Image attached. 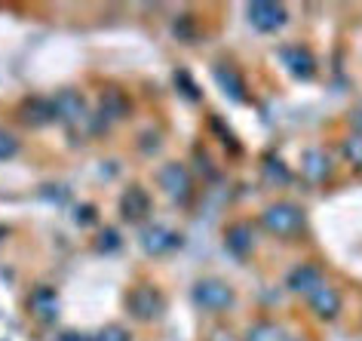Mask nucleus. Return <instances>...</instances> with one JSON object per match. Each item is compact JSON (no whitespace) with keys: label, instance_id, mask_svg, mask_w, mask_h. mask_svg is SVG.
Listing matches in <instances>:
<instances>
[{"label":"nucleus","instance_id":"nucleus-17","mask_svg":"<svg viewBox=\"0 0 362 341\" xmlns=\"http://www.w3.org/2000/svg\"><path fill=\"white\" fill-rule=\"evenodd\" d=\"M56 117V105L52 102H40V98H31L28 105H25V120L34 123V127H40V123H49Z\"/></svg>","mask_w":362,"mask_h":341},{"label":"nucleus","instance_id":"nucleus-24","mask_svg":"<svg viewBox=\"0 0 362 341\" xmlns=\"http://www.w3.org/2000/svg\"><path fill=\"white\" fill-rule=\"evenodd\" d=\"M62 341H86V335H80V332H68V335H62Z\"/></svg>","mask_w":362,"mask_h":341},{"label":"nucleus","instance_id":"nucleus-10","mask_svg":"<svg viewBox=\"0 0 362 341\" xmlns=\"http://www.w3.org/2000/svg\"><path fill=\"white\" fill-rule=\"evenodd\" d=\"M52 105H56V117H62V120H68V123L86 120V105H83V98H80L74 89H65V93H59Z\"/></svg>","mask_w":362,"mask_h":341},{"label":"nucleus","instance_id":"nucleus-5","mask_svg":"<svg viewBox=\"0 0 362 341\" xmlns=\"http://www.w3.org/2000/svg\"><path fill=\"white\" fill-rule=\"evenodd\" d=\"M246 16H249V22H252V28H258V31H279L286 25V10H283V4H270V0H255V4H249L246 6Z\"/></svg>","mask_w":362,"mask_h":341},{"label":"nucleus","instance_id":"nucleus-22","mask_svg":"<svg viewBox=\"0 0 362 341\" xmlns=\"http://www.w3.org/2000/svg\"><path fill=\"white\" fill-rule=\"evenodd\" d=\"M117 246H120V240H117V231L114 228H105L102 237H98V249H102V253H111V249H117Z\"/></svg>","mask_w":362,"mask_h":341},{"label":"nucleus","instance_id":"nucleus-9","mask_svg":"<svg viewBox=\"0 0 362 341\" xmlns=\"http://www.w3.org/2000/svg\"><path fill=\"white\" fill-rule=\"evenodd\" d=\"M322 286V271L316 265H298L292 274H288V289L292 292H304L310 295Z\"/></svg>","mask_w":362,"mask_h":341},{"label":"nucleus","instance_id":"nucleus-3","mask_svg":"<svg viewBox=\"0 0 362 341\" xmlns=\"http://www.w3.org/2000/svg\"><path fill=\"white\" fill-rule=\"evenodd\" d=\"M126 308L139 320H157L166 311V301H163L160 289H153V286H135L129 299H126Z\"/></svg>","mask_w":362,"mask_h":341},{"label":"nucleus","instance_id":"nucleus-14","mask_svg":"<svg viewBox=\"0 0 362 341\" xmlns=\"http://www.w3.org/2000/svg\"><path fill=\"white\" fill-rule=\"evenodd\" d=\"M126 114H129V102H126V96L120 89H107V93H102V117L120 120Z\"/></svg>","mask_w":362,"mask_h":341},{"label":"nucleus","instance_id":"nucleus-16","mask_svg":"<svg viewBox=\"0 0 362 341\" xmlns=\"http://www.w3.org/2000/svg\"><path fill=\"white\" fill-rule=\"evenodd\" d=\"M215 80H218L221 89H224V93H228L230 98H237V102L243 98V77H240L233 68L218 65V68H215Z\"/></svg>","mask_w":362,"mask_h":341},{"label":"nucleus","instance_id":"nucleus-12","mask_svg":"<svg viewBox=\"0 0 362 341\" xmlns=\"http://www.w3.org/2000/svg\"><path fill=\"white\" fill-rule=\"evenodd\" d=\"M301 173H304V178L307 182H313V185H320V182H325V178L332 175V160L322 154V151H307L304 154V160H301Z\"/></svg>","mask_w":362,"mask_h":341},{"label":"nucleus","instance_id":"nucleus-15","mask_svg":"<svg viewBox=\"0 0 362 341\" xmlns=\"http://www.w3.org/2000/svg\"><path fill=\"white\" fill-rule=\"evenodd\" d=\"M283 59H286V65L292 68V74H298V77H310L313 74V56L304 47L283 50Z\"/></svg>","mask_w":362,"mask_h":341},{"label":"nucleus","instance_id":"nucleus-19","mask_svg":"<svg viewBox=\"0 0 362 341\" xmlns=\"http://www.w3.org/2000/svg\"><path fill=\"white\" fill-rule=\"evenodd\" d=\"M276 335H279L276 326H270V323H258V326L249 329L246 341H276Z\"/></svg>","mask_w":362,"mask_h":341},{"label":"nucleus","instance_id":"nucleus-18","mask_svg":"<svg viewBox=\"0 0 362 341\" xmlns=\"http://www.w3.org/2000/svg\"><path fill=\"white\" fill-rule=\"evenodd\" d=\"M344 157H347L356 169H362V132H356V136H350L344 141Z\"/></svg>","mask_w":362,"mask_h":341},{"label":"nucleus","instance_id":"nucleus-4","mask_svg":"<svg viewBox=\"0 0 362 341\" xmlns=\"http://www.w3.org/2000/svg\"><path fill=\"white\" fill-rule=\"evenodd\" d=\"M160 187L166 191L175 203H187L194 194V182H191V173H187L181 163H166L160 169Z\"/></svg>","mask_w":362,"mask_h":341},{"label":"nucleus","instance_id":"nucleus-11","mask_svg":"<svg viewBox=\"0 0 362 341\" xmlns=\"http://www.w3.org/2000/svg\"><path fill=\"white\" fill-rule=\"evenodd\" d=\"M28 308H31V313H34V317H37L40 323H52V320H56V311H59V299H56V292H52V289L40 286V289L31 292Z\"/></svg>","mask_w":362,"mask_h":341},{"label":"nucleus","instance_id":"nucleus-20","mask_svg":"<svg viewBox=\"0 0 362 341\" xmlns=\"http://www.w3.org/2000/svg\"><path fill=\"white\" fill-rule=\"evenodd\" d=\"M95 341H129V332H126L123 326H117V323H111V326H105L102 332H98Z\"/></svg>","mask_w":362,"mask_h":341},{"label":"nucleus","instance_id":"nucleus-1","mask_svg":"<svg viewBox=\"0 0 362 341\" xmlns=\"http://www.w3.org/2000/svg\"><path fill=\"white\" fill-rule=\"evenodd\" d=\"M261 221H264V228L270 231V234L292 237V234H298V231L304 228V212L298 209L295 203H274V206H267L264 209Z\"/></svg>","mask_w":362,"mask_h":341},{"label":"nucleus","instance_id":"nucleus-6","mask_svg":"<svg viewBox=\"0 0 362 341\" xmlns=\"http://www.w3.org/2000/svg\"><path fill=\"white\" fill-rule=\"evenodd\" d=\"M178 246H181V237L172 234V231H166V228H160V224L141 231V249L144 253H151V255H163V253L178 249Z\"/></svg>","mask_w":362,"mask_h":341},{"label":"nucleus","instance_id":"nucleus-7","mask_svg":"<svg viewBox=\"0 0 362 341\" xmlns=\"http://www.w3.org/2000/svg\"><path fill=\"white\" fill-rule=\"evenodd\" d=\"M307 301H310V311L322 320H334L341 313V292L332 289V286H325V283L316 292L307 295Z\"/></svg>","mask_w":362,"mask_h":341},{"label":"nucleus","instance_id":"nucleus-13","mask_svg":"<svg viewBox=\"0 0 362 341\" xmlns=\"http://www.w3.org/2000/svg\"><path fill=\"white\" fill-rule=\"evenodd\" d=\"M224 243H228V249L233 255H246L249 249H252V231H249V224H230L228 231H224Z\"/></svg>","mask_w":362,"mask_h":341},{"label":"nucleus","instance_id":"nucleus-2","mask_svg":"<svg viewBox=\"0 0 362 341\" xmlns=\"http://www.w3.org/2000/svg\"><path fill=\"white\" fill-rule=\"evenodd\" d=\"M194 301L200 304L203 311H228L233 304V289L224 280H215V277H206V280L194 283Z\"/></svg>","mask_w":362,"mask_h":341},{"label":"nucleus","instance_id":"nucleus-23","mask_svg":"<svg viewBox=\"0 0 362 341\" xmlns=\"http://www.w3.org/2000/svg\"><path fill=\"white\" fill-rule=\"evenodd\" d=\"M206 341H240L237 335H233V332L228 329V326H215L212 332H209V338Z\"/></svg>","mask_w":362,"mask_h":341},{"label":"nucleus","instance_id":"nucleus-21","mask_svg":"<svg viewBox=\"0 0 362 341\" xmlns=\"http://www.w3.org/2000/svg\"><path fill=\"white\" fill-rule=\"evenodd\" d=\"M16 151H19V141H16V136H10V132L0 129V160H10Z\"/></svg>","mask_w":362,"mask_h":341},{"label":"nucleus","instance_id":"nucleus-8","mask_svg":"<svg viewBox=\"0 0 362 341\" xmlns=\"http://www.w3.org/2000/svg\"><path fill=\"white\" fill-rule=\"evenodd\" d=\"M120 212H123V219H129V221H141L144 215L151 212V197H148V191L139 187V185L126 187L123 197H120Z\"/></svg>","mask_w":362,"mask_h":341}]
</instances>
